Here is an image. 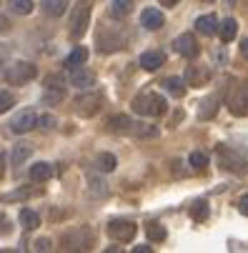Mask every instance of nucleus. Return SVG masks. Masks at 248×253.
Returning a JSON list of instances; mask_svg holds the SVG:
<instances>
[{"mask_svg": "<svg viewBox=\"0 0 248 253\" xmlns=\"http://www.w3.org/2000/svg\"><path fill=\"white\" fill-rule=\"evenodd\" d=\"M118 48H123V38H121V35H111L108 30L98 33V50L111 53V50H118Z\"/></svg>", "mask_w": 248, "mask_h": 253, "instance_id": "f8f14e48", "label": "nucleus"}, {"mask_svg": "<svg viewBox=\"0 0 248 253\" xmlns=\"http://www.w3.org/2000/svg\"><path fill=\"white\" fill-rule=\"evenodd\" d=\"M173 48H175V53L183 55V58H196L198 55V41H196V35H191V33L178 35V38L173 41Z\"/></svg>", "mask_w": 248, "mask_h": 253, "instance_id": "6e6552de", "label": "nucleus"}, {"mask_svg": "<svg viewBox=\"0 0 248 253\" xmlns=\"http://www.w3.org/2000/svg\"><path fill=\"white\" fill-rule=\"evenodd\" d=\"M218 161L226 170L243 173L248 168V151L246 148H233V146H218Z\"/></svg>", "mask_w": 248, "mask_h": 253, "instance_id": "f03ea898", "label": "nucleus"}, {"mask_svg": "<svg viewBox=\"0 0 248 253\" xmlns=\"http://www.w3.org/2000/svg\"><path fill=\"white\" fill-rule=\"evenodd\" d=\"M30 178L35 180V183H45V180H50L53 178V168H50V163H35V166H30Z\"/></svg>", "mask_w": 248, "mask_h": 253, "instance_id": "6ab92c4d", "label": "nucleus"}, {"mask_svg": "<svg viewBox=\"0 0 248 253\" xmlns=\"http://www.w3.org/2000/svg\"><path fill=\"white\" fill-rule=\"evenodd\" d=\"M95 166H98V170H103V173H111V170L116 168V156H113V153H100V156L95 158Z\"/></svg>", "mask_w": 248, "mask_h": 253, "instance_id": "bb28decb", "label": "nucleus"}, {"mask_svg": "<svg viewBox=\"0 0 248 253\" xmlns=\"http://www.w3.org/2000/svg\"><path fill=\"white\" fill-rule=\"evenodd\" d=\"M208 78H210V73H208L206 68L191 65V68L186 70V83H188V85H193V88H201V85H206V83H208Z\"/></svg>", "mask_w": 248, "mask_h": 253, "instance_id": "4468645a", "label": "nucleus"}, {"mask_svg": "<svg viewBox=\"0 0 248 253\" xmlns=\"http://www.w3.org/2000/svg\"><path fill=\"white\" fill-rule=\"evenodd\" d=\"M163 85H165V90H168L170 95H175V98H181V95L186 93V81H181V78H165Z\"/></svg>", "mask_w": 248, "mask_h": 253, "instance_id": "a878e982", "label": "nucleus"}, {"mask_svg": "<svg viewBox=\"0 0 248 253\" xmlns=\"http://www.w3.org/2000/svg\"><path fill=\"white\" fill-rule=\"evenodd\" d=\"M18 221H20V226H23L25 231H33V228H38V226H41V215H38V213H33L30 208H23L20 215H18Z\"/></svg>", "mask_w": 248, "mask_h": 253, "instance_id": "4be33fe9", "label": "nucleus"}, {"mask_svg": "<svg viewBox=\"0 0 248 253\" xmlns=\"http://www.w3.org/2000/svg\"><path fill=\"white\" fill-rule=\"evenodd\" d=\"M100 108V93H81L76 100H73V111L83 118L88 116H95Z\"/></svg>", "mask_w": 248, "mask_h": 253, "instance_id": "423d86ee", "label": "nucleus"}, {"mask_svg": "<svg viewBox=\"0 0 248 253\" xmlns=\"http://www.w3.org/2000/svg\"><path fill=\"white\" fill-rule=\"evenodd\" d=\"M63 98H65V88H45V95H43L45 103H60Z\"/></svg>", "mask_w": 248, "mask_h": 253, "instance_id": "473e14b6", "label": "nucleus"}, {"mask_svg": "<svg viewBox=\"0 0 248 253\" xmlns=\"http://www.w3.org/2000/svg\"><path fill=\"white\" fill-rule=\"evenodd\" d=\"M161 3H163V5H175L178 0H161Z\"/></svg>", "mask_w": 248, "mask_h": 253, "instance_id": "c03bdc74", "label": "nucleus"}, {"mask_svg": "<svg viewBox=\"0 0 248 253\" xmlns=\"http://www.w3.org/2000/svg\"><path fill=\"white\" fill-rule=\"evenodd\" d=\"M146 233H148L151 241H165V226L158 223V221H151V223L146 226Z\"/></svg>", "mask_w": 248, "mask_h": 253, "instance_id": "c85d7f7f", "label": "nucleus"}, {"mask_svg": "<svg viewBox=\"0 0 248 253\" xmlns=\"http://www.w3.org/2000/svg\"><path fill=\"white\" fill-rule=\"evenodd\" d=\"M45 88H65L63 85V76H48L45 78Z\"/></svg>", "mask_w": 248, "mask_h": 253, "instance_id": "f704fd0d", "label": "nucleus"}, {"mask_svg": "<svg viewBox=\"0 0 248 253\" xmlns=\"http://www.w3.org/2000/svg\"><path fill=\"white\" fill-rule=\"evenodd\" d=\"M63 246L70 248V251H78V248H90L93 246V233L88 228H78L73 233H68L63 238Z\"/></svg>", "mask_w": 248, "mask_h": 253, "instance_id": "0eeeda50", "label": "nucleus"}, {"mask_svg": "<svg viewBox=\"0 0 248 253\" xmlns=\"http://www.w3.org/2000/svg\"><path fill=\"white\" fill-rule=\"evenodd\" d=\"M228 108H231L233 116H246L248 113V83L241 85V90L228 100Z\"/></svg>", "mask_w": 248, "mask_h": 253, "instance_id": "9d476101", "label": "nucleus"}, {"mask_svg": "<svg viewBox=\"0 0 248 253\" xmlns=\"http://www.w3.org/2000/svg\"><path fill=\"white\" fill-rule=\"evenodd\" d=\"M35 76H38V68L33 63H25V60H18V63L8 65V70H5V81L10 85H23V83L33 81Z\"/></svg>", "mask_w": 248, "mask_h": 253, "instance_id": "20e7f679", "label": "nucleus"}, {"mask_svg": "<svg viewBox=\"0 0 248 253\" xmlns=\"http://www.w3.org/2000/svg\"><path fill=\"white\" fill-rule=\"evenodd\" d=\"M35 191H13V193H8L3 201H15V198H30Z\"/></svg>", "mask_w": 248, "mask_h": 253, "instance_id": "c9c22d12", "label": "nucleus"}, {"mask_svg": "<svg viewBox=\"0 0 248 253\" xmlns=\"http://www.w3.org/2000/svg\"><path fill=\"white\" fill-rule=\"evenodd\" d=\"M238 211H241L243 215H248V193L241 196V201H238Z\"/></svg>", "mask_w": 248, "mask_h": 253, "instance_id": "4c0bfd02", "label": "nucleus"}, {"mask_svg": "<svg viewBox=\"0 0 248 253\" xmlns=\"http://www.w3.org/2000/svg\"><path fill=\"white\" fill-rule=\"evenodd\" d=\"M88 60V50L83 48V45H78L73 53L68 55V60H65V65H70V68H76V65H83Z\"/></svg>", "mask_w": 248, "mask_h": 253, "instance_id": "cd10ccee", "label": "nucleus"}, {"mask_svg": "<svg viewBox=\"0 0 248 253\" xmlns=\"http://www.w3.org/2000/svg\"><path fill=\"white\" fill-rule=\"evenodd\" d=\"M135 233H138V226H135L133 221H128V218H116V221L108 223V236H111L113 241H118V243L133 241Z\"/></svg>", "mask_w": 248, "mask_h": 253, "instance_id": "39448f33", "label": "nucleus"}, {"mask_svg": "<svg viewBox=\"0 0 248 253\" xmlns=\"http://www.w3.org/2000/svg\"><path fill=\"white\" fill-rule=\"evenodd\" d=\"M8 28H10V23H8V18H5V15H0V33H5Z\"/></svg>", "mask_w": 248, "mask_h": 253, "instance_id": "ea45409f", "label": "nucleus"}, {"mask_svg": "<svg viewBox=\"0 0 248 253\" xmlns=\"http://www.w3.org/2000/svg\"><path fill=\"white\" fill-rule=\"evenodd\" d=\"M216 111H218V98H216V95H208V98H203L201 105H198V118H201V121H208V118L216 116Z\"/></svg>", "mask_w": 248, "mask_h": 253, "instance_id": "f3484780", "label": "nucleus"}, {"mask_svg": "<svg viewBox=\"0 0 248 253\" xmlns=\"http://www.w3.org/2000/svg\"><path fill=\"white\" fill-rule=\"evenodd\" d=\"M30 153H33V143H18V146L13 148V153H10L13 166H20L25 158H30Z\"/></svg>", "mask_w": 248, "mask_h": 253, "instance_id": "5701e85b", "label": "nucleus"}, {"mask_svg": "<svg viewBox=\"0 0 248 253\" xmlns=\"http://www.w3.org/2000/svg\"><path fill=\"white\" fill-rule=\"evenodd\" d=\"M53 123H55V121H53L50 116H41V118H38V126H43V128H53Z\"/></svg>", "mask_w": 248, "mask_h": 253, "instance_id": "58836bf2", "label": "nucleus"}, {"mask_svg": "<svg viewBox=\"0 0 248 253\" xmlns=\"http://www.w3.org/2000/svg\"><path fill=\"white\" fill-rule=\"evenodd\" d=\"M188 163H191L196 170H203V168L208 166V156H206V153H201V151H193V153L188 156Z\"/></svg>", "mask_w": 248, "mask_h": 253, "instance_id": "2f4dec72", "label": "nucleus"}, {"mask_svg": "<svg viewBox=\"0 0 248 253\" xmlns=\"http://www.w3.org/2000/svg\"><path fill=\"white\" fill-rule=\"evenodd\" d=\"M68 0H43L41 3V8H43V13H48V15H53V18H60L65 10H68Z\"/></svg>", "mask_w": 248, "mask_h": 253, "instance_id": "412c9836", "label": "nucleus"}, {"mask_svg": "<svg viewBox=\"0 0 248 253\" xmlns=\"http://www.w3.org/2000/svg\"><path fill=\"white\" fill-rule=\"evenodd\" d=\"M108 126H111L113 133H130L133 130V121L128 116H116V118H111Z\"/></svg>", "mask_w": 248, "mask_h": 253, "instance_id": "393cba45", "label": "nucleus"}, {"mask_svg": "<svg viewBox=\"0 0 248 253\" xmlns=\"http://www.w3.org/2000/svg\"><path fill=\"white\" fill-rule=\"evenodd\" d=\"M163 23H165V18L156 8H146L143 13H140V25H143L146 30H158V28H163Z\"/></svg>", "mask_w": 248, "mask_h": 253, "instance_id": "9b49d317", "label": "nucleus"}, {"mask_svg": "<svg viewBox=\"0 0 248 253\" xmlns=\"http://www.w3.org/2000/svg\"><path fill=\"white\" fill-rule=\"evenodd\" d=\"M241 55H243V58L248 60V38H246V41L241 43Z\"/></svg>", "mask_w": 248, "mask_h": 253, "instance_id": "a19ab883", "label": "nucleus"}, {"mask_svg": "<svg viewBox=\"0 0 248 253\" xmlns=\"http://www.w3.org/2000/svg\"><path fill=\"white\" fill-rule=\"evenodd\" d=\"M70 83L78 85V88H88V85L95 83V73H93V70H85V68H78L76 65L73 76H70Z\"/></svg>", "mask_w": 248, "mask_h": 253, "instance_id": "dca6fc26", "label": "nucleus"}, {"mask_svg": "<svg viewBox=\"0 0 248 253\" xmlns=\"http://www.w3.org/2000/svg\"><path fill=\"white\" fill-rule=\"evenodd\" d=\"M13 105H15L13 93H10V90H0V113H8Z\"/></svg>", "mask_w": 248, "mask_h": 253, "instance_id": "72a5a7b5", "label": "nucleus"}, {"mask_svg": "<svg viewBox=\"0 0 248 253\" xmlns=\"http://www.w3.org/2000/svg\"><path fill=\"white\" fill-rule=\"evenodd\" d=\"M196 30H198L201 35H216V30H218V18H216L213 13L201 15V18L196 20Z\"/></svg>", "mask_w": 248, "mask_h": 253, "instance_id": "2eb2a0df", "label": "nucleus"}, {"mask_svg": "<svg viewBox=\"0 0 248 253\" xmlns=\"http://www.w3.org/2000/svg\"><path fill=\"white\" fill-rule=\"evenodd\" d=\"M140 68H146V70H158L163 63H165V55L161 50H146V53H140Z\"/></svg>", "mask_w": 248, "mask_h": 253, "instance_id": "ddd939ff", "label": "nucleus"}, {"mask_svg": "<svg viewBox=\"0 0 248 253\" xmlns=\"http://www.w3.org/2000/svg\"><path fill=\"white\" fill-rule=\"evenodd\" d=\"M90 23V0H81L70 15V38H81Z\"/></svg>", "mask_w": 248, "mask_h": 253, "instance_id": "7ed1b4c3", "label": "nucleus"}, {"mask_svg": "<svg viewBox=\"0 0 248 253\" xmlns=\"http://www.w3.org/2000/svg\"><path fill=\"white\" fill-rule=\"evenodd\" d=\"M35 126H38V113L35 111H20L13 121H10V128H13V133H28V130H33Z\"/></svg>", "mask_w": 248, "mask_h": 253, "instance_id": "1a4fd4ad", "label": "nucleus"}, {"mask_svg": "<svg viewBox=\"0 0 248 253\" xmlns=\"http://www.w3.org/2000/svg\"><path fill=\"white\" fill-rule=\"evenodd\" d=\"M3 170H5V158H3V153H0V178H3Z\"/></svg>", "mask_w": 248, "mask_h": 253, "instance_id": "37998d69", "label": "nucleus"}, {"mask_svg": "<svg viewBox=\"0 0 248 253\" xmlns=\"http://www.w3.org/2000/svg\"><path fill=\"white\" fill-rule=\"evenodd\" d=\"M135 253H151V246H135Z\"/></svg>", "mask_w": 248, "mask_h": 253, "instance_id": "79ce46f5", "label": "nucleus"}, {"mask_svg": "<svg viewBox=\"0 0 248 253\" xmlns=\"http://www.w3.org/2000/svg\"><path fill=\"white\" fill-rule=\"evenodd\" d=\"M133 111L140 116H151V118L163 116L165 113V98L153 93V90H143L140 95L133 98Z\"/></svg>", "mask_w": 248, "mask_h": 253, "instance_id": "f257e3e1", "label": "nucleus"}, {"mask_svg": "<svg viewBox=\"0 0 248 253\" xmlns=\"http://www.w3.org/2000/svg\"><path fill=\"white\" fill-rule=\"evenodd\" d=\"M216 33L221 35L223 43H231V41L236 38V33H238V23H236L233 18H226V20L218 23V30H216Z\"/></svg>", "mask_w": 248, "mask_h": 253, "instance_id": "aec40b11", "label": "nucleus"}, {"mask_svg": "<svg viewBox=\"0 0 248 253\" xmlns=\"http://www.w3.org/2000/svg\"><path fill=\"white\" fill-rule=\"evenodd\" d=\"M10 8L18 15H30L33 13V0H10Z\"/></svg>", "mask_w": 248, "mask_h": 253, "instance_id": "7c9ffc66", "label": "nucleus"}, {"mask_svg": "<svg viewBox=\"0 0 248 253\" xmlns=\"http://www.w3.org/2000/svg\"><path fill=\"white\" fill-rule=\"evenodd\" d=\"M33 248L35 251H50L53 246H50V238H38V241L33 243Z\"/></svg>", "mask_w": 248, "mask_h": 253, "instance_id": "e433bc0d", "label": "nucleus"}, {"mask_svg": "<svg viewBox=\"0 0 248 253\" xmlns=\"http://www.w3.org/2000/svg\"><path fill=\"white\" fill-rule=\"evenodd\" d=\"M191 218L193 221H206L208 218V203L206 201H196L191 206Z\"/></svg>", "mask_w": 248, "mask_h": 253, "instance_id": "c756f323", "label": "nucleus"}, {"mask_svg": "<svg viewBox=\"0 0 248 253\" xmlns=\"http://www.w3.org/2000/svg\"><path fill=\"white\" fill-rule=\"evenodd\" d=\"M133 10V0H113V3H111V15L113 18H125L128 13Z\"/></svg>", "mask_w": 248, "mask_h": 253, "instance_id": "b1692460", "label": "nucleus"}, {"mask_svg": "<svg viewBox=\"0 0 248 253\" xmlns=\"http://www.w3.org/2000/svg\"><path fill=\"white\" fill-rule=\"evenodd\" d=\"M108 183H105V180L103 178H98V175H93V178H88V196L90 198H105V196H108Z\"/></svg>", "mask_w": 248, "mask_h": 253, "instance_id": "a211bd4d", "label": "nucleus"}]
</instances>
